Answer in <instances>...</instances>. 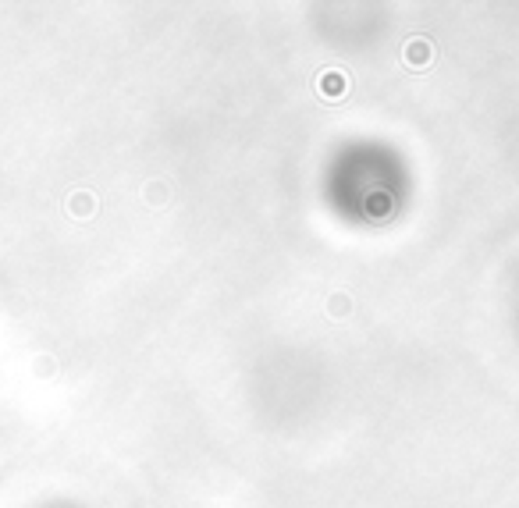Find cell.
Instances as JSON below:
<instances>
[{"mask_svg": "<svg viewBox=\"0 0 519 508\" xmlns=\"http://www.w3.org/2000/svg\"><path fill=\"white\" fill-rule=\"evenodd\" d=\"M317 192L345 228L381 231L399 224L417 196V171L402 146L384 135H345L320 164Z\"/></svg>", "mask_w": 519, "mask_h": 508, "instance_id": "obj_1", "label": "cell"}, {"mask_svg": "<svg viewBox=\"0 0 519 508\" xmlns=\"http://www.w3.org/2000/svg\"><path fill=\"white\" fill-rule=\"evenodd\" d=\"M36 508H89L86 501H78V498H65V494H60V498H47V501H39Z\"/></svg>", "mask_w": 519, "mask_h": 508, "instance_id": "obj_2", "label": "cell"}]
</instances>
